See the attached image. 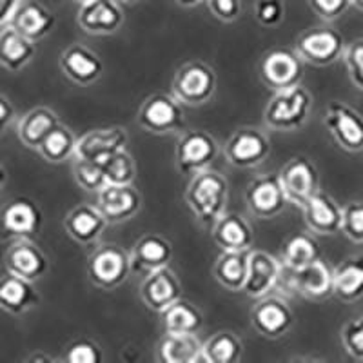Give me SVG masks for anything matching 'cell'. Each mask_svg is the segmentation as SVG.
<instances>
[{
    "label": "cell",
    "instance_id": "obj_1",
    "mask_svg": "<svg viewBox=\"0 0 363 363\" xmlns=\"http://www.w3.org/2000/svg\"><path fill=\"white\" fill-rule=\"evenodd\" d=\"M229 184L218 171L206 169L191 177L186 191V202L196 222L206 229H213L227 213Z\"/></svg>",
    "mask_w": 363,
    "mask_h": 363
},
{
    "label": "cell",
    "instance_id": "obj_2",
    "mask_svg": "<svg viewBox=\"0 0 363 363\" xmlns=\"http://www.w3.org/2000/svg\"><path fill=\"white\" fill-rule=\"evenodd\" d=\"M313 111V95L306 87L298 86L274 91L264 109V122L272 131L293 133L307 124Z\"/></svg>",
    "mask_w": 363,
    "mask_h": 363
},
{
    "label": "cell",
    "instance_id": "obj_3",
    "mask_svg": "<svg viewBox=\"0 0 363 363\" xmlns=\"http://www.w3.org/2000/svg\"><path fill=\"white\" fill-rule=\"evenodd\" d=\"M131 271V255L116 244L100 245L87 258L89 280L100 289H116L128 280Z\"/></svg>",
    "mask_w": 363,
    "mask_h": 363
},
{
    "label": "cell",
    "instance_id": "obj_4",
    "mask_svg": "<svg viewBox=\"0 0 363 363\" xmlns=\"http://www.w3.org/2000/svg\"><path fill=\"white\" fill-rule=\"evenodd\" d=\"M216 157H218V142L211 133L191 129L178 136L174 160L180 173L194 177L202 171L211 169Z\"/></svg>",
    "mask_w": 363,
    "mask_h": 363
},
{
    "label": "cell",
    "instance_id": "obj_5",
    "mask_svg": "<svg viewBox=\"0 0 363 363\" xmlns=\"http://www.w3.org/2000/svg\"><path fill=\"white\" fill-rule=\"evenodd\" d=\"M138 124L153 135H169L184 131L186 115L182 102L174 95L155 93L147 96L138 109Z\"/></svg>",
    "mask_w": 363,
    "mask_h": 363
},
{
    "label": "cell",
    "instance_id": "obj_6",
    "mask_svg": "<svg viewBox=\"0 0 363 363\" xmlns=\"http://www.w3.org/2000/svg\"><path fill=\"white\" fill-rule=\"evenodd\" d=\"M216 91V73L203 62H189L177 71L173 95L186 106H203Z\"/></svg>",
    "mask_w": 363,
    "mask_h": 363
},
{
    "label": "cell",
    "instance_id": "obj_7",
    "mask_svg": "<svg viewBox=\"0 0 363 363\" xmlns=\"http://www.w3.org/2000/svg\"><path fill=\"white\" fill-rule=\"evenodd\" d=\"M281 285L307 300H323L333 294V269L320 258L296 271L284 267L278 287Z\"/></svg>",
    "mask_w": 363,
    "mask_h": 363
},
{
    "label": "cell",
    "instance_id": "obj_8",
    "mask_svg": "<svg viewBox=\"0 0 363 363\" xmlns=\"http://www.w3.org/2000/svg\"><path fill=\"white\" fill-rule=\"evenodd\" d=\"M345 48L342 33L333 28H313L296 42V53L301 60L320 67L338 62L345 53Z\"/></svg>",
    "mask_w": 363,
    "mask_h": 363
},
{
    "label": "cell",
    "instance_id": "obj_9",
    "mask_svg": "<svg viewBox=\"0 0 363 363\" xmlns=\"http://www.w3.org/2000/svg\"><path fill=\"white\" fill-rule=\"evenodd\" d=\"M287 203L303 207L320 191V174L307 157H294L278 173Z\"/></svg>",
    "mask_w": 363,
    "mask_h": 363
},
{
    "label": "cell",
    "instance_id": "obj_10",
    "mask_svg": "<svg viewBox=\"0 0 363 363\" xmlns=\"http://www.w3.org/2000/svg\"><path fill=\"white\" fill-rule=\"evenodd\" d=\"M223 155L233 167L252 169L267 160L271 155V142L260 129L242 128L227 140Z\"/></svg>",
    "mask_w": 363,
    "mask_h": 363
},
{
    "label": "cell",
    "instance_id": "obj_11",
    "mask_svg": "<svg viewBox=\"0 0 363 363\" xmlns=\"http://www.w3.org/2000/svg\"><path fill=\"white\" fill-rule=\"evenodd\" d=\"M325 125L336 144L347 153L363 151V115L345 102H333L327 108Z\"/></svg>",
    "mask_w": 363,
    "mask_h": 363
},
{
    "label": "cell",
    "instance_id": "obj_12",
    "mask_svg": "<svg viewBox=\"0 0 363 363\" xmlns=\"http://www.w3.org/2000/svg\"><path fill=\"white\" fill-rule=\"evenodd\" d=\"M245 203L255 218L271 220L287 206L284 187L278 174H262L249 182L245 189Z\"/></svg>",
    "mask_w": 363,
    "mask_h": 363
},
{
    "label": "cell",
    "instance_id": "obj_13",
    "mask_svg": "<svg viewBox=\"0 0 363 363\" xmlns=\"http://www.w3.org/2000/svg\"><path fill=\"white\" fill-rule=\"evenodd\" d=\"M294 323V314L287 301L278 296H267L256 300L251 309L252 329L267 340H278L289 333Z\"/></svg>",
    "mask_w": 363,
    "mask_h": 363
},
{
    "label": "cell",
    "instance_id": "obj_14",
    "mask_svg": "<svg viewBox=\"0 0 363 363\" xmlns=\"http://www.w3.org/2000/svg\"><path fill=\"white\" fill-rule=\"evenodd\" d=\"M260 77L272 91L298 86L303 79V60L296 51L272 50L262 58Z\"/></svg>",
    "mask_w": 363,
    "mask_h": 363
},
{
    "label": "cell",
    "instance_id": "obj_15",
    "mask_svg": "<svg viewBox=\"0 0 363 363\" xmlns=\"http://www.w3.org/2000/svg\"><path fill=\"white\" fill-rule=\"evenodd\" d=\"M96 207L106 216L108 223H113V225L124 223L140 213L142 194L133 184L129 186L108 184L96 193Z\"/></svg>",
    "mask_w": 363,
    "mask_h": 363
},
{
    "label": "cell",
    "instance_id": "obj_16",
    "mask_svg": "<svg viewBox=\"0 0 363 363\" xmlns=\"http://www.w3.org/2000/svg\"><path fill=\"white\" fill-rule=\"evenodd\" d=\"M128 131L124 128H120V125L91 129V131H87L86 135H82L77 140L74 158H84V160H93L104 164L113 155L124 151L128 147Z\"/></svg>",
    "mask_w": 363,
    "mask_h": 363
},
{
    "label": "cell",
    "instance_id": "obj_17",
    "mask_svg": "<svg viewBox=\"0 0 363 363\" xmlns=\"http://www.w3.org/2000/svg\"><path fill=\"white\" fill-rule=\"evenodd\" d=\"M42 225V211L33 200L18 196L0 211V233L6 238H33Z\"/></svg>",
    "mask_w": 363,
    "mask_h": 363
},
{
    "label": "cell",
    "instance_id": "obj_18",
    "mask_svg": "<svg viewBox=\"0 0 363 363\" xmlns=\"http://www.w3.org/2000/svg\"><path fill=\"white\" fill-rule=\"evenodd\" d=\"M281 260L265 251L249 252V271L242 293L251 300H260L277 289L281 277Z\"/></svg>",
    "mask_w": 363,
    "mask_h": 363
},
{
    "label": "cell",
    "instance_id": "obj_19",
    "mask_svg": "<svg viewBox=\"0 0 363 363\" xmlns=\"http://www.w3.org/2000/svg\"><path fill=\"white\" fill-rule=\"evenodd\" d=\"M124 22L125 15L116 0H87L77 13V24L89 35H113Z\"/></svg>",
    "mask_w": 363,
    "mask_h": 363
},
{
    "label": "cell",
    "instance_id": "obj_20",
    "mask_svg": "<svg viewBox=\"0 0 363 363\" xmlns=\"http://www.w3.org/2000/svg\"><path fill=\"white\" fill-rule=\"evenodd\" d=\"M4 267L11 274L29 281H38L48 272V258L31 238H17L6 249Z\"/></svg>",
    "mask_w": 363,
    "mask_h": 363
},
{
    "label": "cell",
    "instance_id": "obj_21",
    "mask_svg": "<svg viewBox=\"0 0 363 363\" xmlns=\"http://www.w3.org/2000/svg\"><path fill=\"white\" fill-rule=\"evenodd\" d=\"M60 69L71 82L91 86L104 73L102 58L82 44H71L60 53Z\"/></svg>",
    "mask_w": 363,
    "mask_h": 363
},
{
    "label": "cell",
    "instance_id": "obj_22",
    "mask_svg": "<svg viewBox=\"0 0 363 363\" xmlns=\"http://www.w3.org/2000/svg\"><path fill=\"white\" fill-rule=\"evenodd\" d=\"M140 296L145 306L155 313H162L182 298V284L169 267L158 269L144 277Z\"/></svg>",
    "mask_w": 363,
    "mask_h": 363
},
{
    "label": "cell",
    "instance_id": "obj_23",
    "mask_svg": "<svg viewBox=\"0 0 363 363\" xmlns=\"http://www.w3.org/2000/svg\"><path fill=\"white\" fill-rule=\"evenodd\" d=\"M301 209L307 227L314 235L333 236L342 233L343 207H340V203L329 194L318 191Z\"/></svg>",
    "mask_w": 363,
    "mask_h": 363
},
{
    "label": "cell",
    "instance_id": "obj_24",
    "mask_svg": "<svg viewBox=\"0 0 363 363\" xmlns=\"http://www.w3.org/2000/svg\"><path fill=\"white\" fill-rule=\"evenodd\" d=\"M173 258V245L160 235H145L135 244L131 251L133 272L147 277L158 269L169 267Z\"/></svg>",
    "mask_w": 363,
    "mask_h": 363
},
{
    "label": "cell",
    "instance_id": "obj_25",
    "mask_svg": "<svg viewBox=\"0 0 363 363\" xmlns=\"http://www.w3.org/2000/svg\"><path fill=\"white\" fill-rule=\"evenodd\" d=\"M108 225V220L100 213L96 203H80L71 209L64 220L66 233L80 245L96 244Z\"/></svg>",
    "mask_w": 363,
    "mask_h": 363
},
{
    "label": "cell",
    "instance_id": "obj_26",
    "mask_svg": "<svg viewBox=\"0 0 363 363\" xmlns=\"http://www.w3.org/2000/svg\"><path fill=\"white\" fill-rule=\"evenodd\" d=\"M40 303V294L35 289V281L6 271L0 277V311L21 316Z\"/></svg>",
    "mask_w": 363,
    "mask_h": 363
},
{
    "label": "cell",
    "instance_id": "obj_27",
    "mask_svg": "<svg viewBox=\"0 0 363 363\" xmlns=\"http://www.w3.org/2000/svg\"><path fill=\"white\" fill-rule=\"evenodd\" d=\"M9 24L33 42H38L53 31L57 17L38 0H22Z\"/></svg>",
    "mask_w": 363,
    "mask_h": 363
},
{
    "label": "cell",
    "instance_id": "obj_28",
    "mask_svg": "<svg viewBox=\"0 0 363 363\" xmlns=\"http://www.w3.org/2000/svg\"><path fill=\"white\" fill-rule=\"evenodd\" d=\"M37 55V42L22 35L11 24L0 29V66L17 73L28 66Z\"/></svg>",
    "mask_w": 363,
    "mask_h": 363
},
{
    "label": "cell",
    "instance_id": "obj_29",
    "mask_svg": "<svg viewBox=\"0 0 363 363\" xmlns=\"http://www.w3.org/2000/svg\"><path fill=\"white\" fill-rule=\"evenodd\" d=\"M157 356L162 363H206L199 335L165 333L157 347Z\"/></svg>",
    "mask_w": 363,
    "mask_h": 363
},
{
    "label": "cell",
    "instance_id": "obj_30",
    "mask_svg": "<svg viewBox=\"0 0 363 363\" xmlns=\"http://www.w3.org/2000/svg\"><path fill=\"white\" fill-rule=\"evenodd\" d=\"M211 235L222 251H251L255 242L247 220L235 213H225L213 225Z\"/></svg>",
    "mask_w": 363,
    "mask_h": 363
},
{
    "label": "cell",
    "instance_id": "obj_31",
    "mask_svg": "<svg viewBox=\"0 0 363 363\" xmlns=\"http://www.w3.org/2000/svg\"><path fill=\"white\" fill-rule=\"evenodd\" d=\"M333 294L345 303L363 298V255H352L333 269Z\"/></svg>",
    "mask_w": 363,
    "mask_h": 363
},
{
    "label": "cell",
    "instance_id": "obj_32",
    "mask_svg": "<svg viewBox=\"0 0 363 363\" xmlns=\"http://www.w3.org/2000/svg\"><path fill=\"white\" fill-rule=\"evenodd\" d=\"M60 124L58 115L50 108H33L21 116L17 124V136L28 149H38L44 138Z\"/></svg>",
    "mask_w": 363,
    "mask_h": 363
},
{
    "label": "cell",
    "instance_id": "obj_33",
    "mask_svg": "<svg viewBox=\"0 0 363 363\" xmlns=\"http://www.w3.org/2000/svg\"><path fill=\"white\" fill-rule=\"evenodd\" d=\"M251 251H222L215 264V278L227 291L238 293L244 289L249 271Z\"/></svg>",
    "mask_w": 363,
    "mask_h": 363
},
{
    "label": "cell",
    "instance_id": "obj_34",
    "mask_svg": "<svg viewBox=\"0 0 363 363\" xmlns=\"http://www.w3.org/2000/svg\"><path fill=\"white\" fill-rule=\"evenodd\" d=\"M162 325L165 333H184L199 335L203 327V314L193 303L186 300L174 301L165 311H162Z\"/></svg>",
    "mask_w": 363,
    "mask_h": 363
},
{
    "label": "cell",
    "instance_id": "obj_35",
    "mask_svg": "<svg viewBox=\"0 0 363 363\" xmlns=\"http://www.w3.org/2000/svg\"><path fill=\"white\" fill-rule=\"evenodd\" d=\"M320 258V244L311 233H296L281 247V265L287 269L306 267Z\"/></svg>",
    "mask_w": 363,
    "mask_h": 363
},
{
    "label": "cell",
    "instance_id": "obj_36",
    "mask_svg": "<svg viewBox=\"0 0 363 363\" xmlns=\"http://www.w3.org/2000/svg\"><path fill=\"white\" fill-rule=\"evenodd\" d=\"M244 354V343L233 330H218L203 342L206 363H236Z\"/></svg>",
    "mask_w": 363,
    "mask_h": 363
},
{
    "label": "cell",
    "instance_id": "obj_37",
    "mask_svg": "<svg viewBox=\"0 0 363 363\" xmlns=\"http://www.w3.org/2000/svg\"><path fill=\"white\" fill-rule=\"evenodd\" d=\"M77 136L66 125L58 124L50 135L45 136L40 147L37 149L40 157L50 164H62V162L74 158L77 151Z\"/></svg>",
    "mask_w": 363,
    "mask_h": 363
},
{
    "label": "cell",
    "instance_id": "obj_38",
    "mask_svg": "<svg viewBox=\"0 0 363 363\" xmlns=\"http://www.w3.org/2000/svg\"><path fill=\"white\" fill-rule=\"evenodd\" d=\"M74 180L87 193H99L100 189L108 186V178L104 171V164L84 158H74L73 164Z\"/></svg>",
    "mask_w": 363,
    "mask_h": 363
},
{
    "label": "cell",
    "instance_id": "obj_39",
    "mask_svg": "<svg viewBox=\"0 0 363 363\" xmlns=\"http://www.w3.org/2000/svg\"><path fill=\"white\" fill-rule=\"evenodd\" d=\"M104 171H106L108 184H118V186L135 184L136 164L135 158L128 153V149L113 155L111 158L104 162Z\"/></svg>",
    "mask_w": 363,
    "mask_h": 363
},
{
    "label": "cell",
    "instance_id": "obj_40",
    "mask_svg": "<svg viewBox=\"0 0 363 363\" xmlns=\"http://www.w3.org/2000/svg\"><path fill=\"white\" fill-rule=\"evenodd\" d=\"M62 362L67 363H100L104 359L102 347L93 340L80 338L71 342L64 349Z\"/></svg>",
    "mask_w": 363,
    "mask_h": 363
},
{
    "label": "cell",
    "instance_id": "obj_41",
    "mask_svg": "<svg viewBox=\"0 0 363 363\" xmlns=\"http://www.w3.org/2000/svg\"><path fill=\"white\" fill-rule=\"evenodd\" d=\"M342 233L354 244H363V202H351L343 207Z\"/></svg>",
    "mask_w": 363,
    "mask_h": 363
},
{
    "label": "cell",
    "instance_id": "obj_42",
    "mask_svg": "<svg viewBox=\"0 0 363 363\" xmlns=\"http://www.w3.org/2000/svg\"><path fill=\"white\" fill-rule=\"evenodd\" d=\"M340 338L347 354L354 359H363V314L345 323Z\"/></svg>",
    "mask_w": 363,
    "mask_h": 363
},
{
    "label": "cell",
    "instance_id": "obj_43",
    "mask_svg": "<svg viewBox=\"0 0 363 363\" xmlns=\"http://www.w3.org/2000/svg\"><path fill=\"white\" fill-rule=\"evenodd\" d=\"M343 60H345L351 82L359 91H363V38L347 45L345 53H343Z\"/></svg>",
    "mask_w": 363,
    "mask_h": 363
},
{
    "label": "cell",
    "instance_id": "obj_44",
    "mask_svg": "<svg viewBox=\"0 0 363 363\" xmlns=\"http://www.w3.org/2000/svg\"><path fill=\"white\" fill-rule=\"evenodd\" d=\"M255 17L265 28L278 26L285 17L284 0H258L255 4Z\"/></svg>",
    "mask_w": 363,
    "mask_h": 363
},
{
    "label": "cell",
    "instance_id": "obj_45",
    "mask_svg": "<svg viewBox=\"0 0 363 363\" xmlns=\"http://www.w3.org/2000/svg\"><path fill=\"white\" fill-rule=\"evenodd\" d=\"M309 6L322 21L333 22L352 6V0H309Z\"/></svg>",
    "mask_w": 363,
    "mask_h": 363
},
{
    "label": "cell",
    "instance_id": "obj_46",
    "mask_svg": "<svg viewBox=\"0 0 363 363\" xmlns=\"http://www.w3.org/2000/svg\"><path fill=\"white\" fill-rule=\"evenodd\" d=\"M207 6L222 22H235L242 15V0H207Z\"/></svg>",
    "mask_w": 363,
    "mask_h": 363
},
{
    "label": "cell",
    "instance_id": "obj_47",
    "mask_svg": "<svg viewBox=\"0 0 363 363\" xmlns=\"http://www.w3.org/2000/svg\"><path fill=\"white\" fill-rule=\"evenodd\" d=\"M13 120H15V108H13V104L4 95H0V138L4 136L6 129L9 128Z\"/></svg>",
    "mask_w": 363,
    "mask_h": 363
},
{
    "label": "cell",
    "instance_id": "obj_48",
    "mask_svg": "<svg viewBox=\"0 0 363 363\" xmlns=\"http://www.w3.org/2000/svg\"><path fill=\"white\" fill-rule=\"evenodd\" d=\"M22 0H0V29L11 22Z\"/></svg>",
    "mask_w": 363,
    "mask_h": 363
},
{
    "label": "cell",
    "instance_id": "obj_49",
    "mask_svg": "<svg viewBox=\"0 0 363 363\" xmlns=\"http://www.w3.org/2000/svg\"><path fill=\"white\" fill-rule=\"evenodd\" d=\"M6 184H8V171H6L4 164L0 162V193H2V189L6 187Z\"/></svg>",
    "mask_w": 363,
    "mask_h": 363
},
{
    "label": "cell",
    "instance_id": "obj_50",
    "mask_svg": "<svg viewBox=\"0 0 363 363\" xmlns=\"http://www.w3.org/2000/svg\"><path fill=\"white\" fill-rule=\"evenodd\" d=\"M202 2H207V0H177V4L184 6V8H194V6L202 4Z\"/></svg>",
    "mask_w": 363,
    "mask_h": 363
},
{
    "label": "cell",
    "instance_id": "obj_51",
    "mask_svg": "<svg viewBox=\"0 0 363 363\" xmlns=\"http://www.w3.org/2000/svg\"><path fill=\"white\" fill-rule=\"evenodd\" d=\"M28 362H51L50 356H42V354H35L28 359Z\"/></svg>",
    "mask_w": 363,
    "mask_h": 363
},
{
    "label": "cell",
    "instance_id": "obj_52",
    "mask_svg": "<svg viewBox=\"0 0 363 363\" xmlns=\"http://www.w3.org/2000/svg\"><path fill=\"white\" fill-rule=\"evenodd\" d=\"M352 6H356L359 11H363V0H352Z\"/></svg>",
    "mask_w": 363,
    "mask_h": 363
},
{
    "label": "cell",
    "instance_id": "obj_53",
    "mask_svg": "<svg viewBox=\"0 0 363 363\" xmlns=\"http://www.w3.org/2000/svg\"><path fill=\"white\" fill-rule=\"evenodd\" d=\"M124 4H135V2H138V0H122Z\"/></svg>",
    "mask_w": 363,
    "mask_h": 363
},
{
    "label": "cell",
    "instance_id": "obj_54",
    "mask_svg": "<svg viewBox=\"0 0 363 363\" xmlns=\"http://www.w3.org/2000/svg\"><path fill=\"white\" fill-rule=\"evenodd\" d=\"M73 2H77V4H84V2H87V0H73Z\"/></svg>",
    "mask_w": 363,
    "mask_h": 363
}]
</instances>
